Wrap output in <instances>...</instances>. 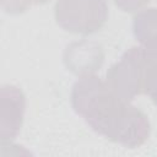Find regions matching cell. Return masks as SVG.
I'll return each mask as SVG.
<instances>
[{"label":"cell","instance_id":"6da1fadb","mask_svg":"<svg viewBox=\"0 0 157 157\" xmlns=\"http://www.w3.org/2000/svg\"><path fill=\"white\" fill-rule=\"evenodd\" d=\"M71 105L92 130L125 147H140L150 136L146 114L93 74L81 76L74 83Z\"/></svg>","mask_w":157,"mask_h":157},{"label":"cell","instance_id":"7a4b0ae2","mask_svg":"<svg viewBox=\"0 0 157 157\" xmlns=\"http://www.w3.org/2000/svg\"><path fill=\"white\" fill-rule=\"evenodd\" d=\"M56 23L65 31L91 34L108 18L107 0H58L54 7Z\"/></svg>","mask_w":157,"mask_h":157},{"label":"cell","instance_id":"3957f363","mask_svg":"<svg viewBox=\"0 0 157 157\" xmlns=\"http://www.w3.org/2000/svg\"><path fill=\"white\" fill-rule=\"evenodd\" d=\"M146 52L142 47H131L119 61L113 64L105 76L108 87L123 99L131 102L144 93Z\"/></svg>","mask_w":157,"mask_h":157},{"label":"cell","instance_id":"277c9868","mask_svg":"<svg viewBox=\"0 0 157 157\" xmlns=\"http://www.w3.org/2000/svg\"><path fill=\"white\" fill-rule=\"evenodd\" d=\"M64 65L77 76L91 75L99 70L104 63V50L97 42L82 39L72 42L64 49Z\"/></svg>","mask_w":157,"mask_h":157},{"label":"cell","instance_id":"5b68a950","mask_svg":"<svg viewBox=\"0 0 157 157\" xmlns=\"http://www.w3.org/2000/svg\"><path fill=\"white\" fill-rule=\"evenodd\" d=\"M25 94L13 85L1 86V121L0 136L2 142L17 136L25 114Z\"/></svg>","mask_w":157,"mask_h":157},{"label":"cell","instance_id":"8992f818","mask_svg":"<svg viewBox=\"0 0 157 157\" xmlns=\"http://www.w3.org/2000/svg\"><path fill=\"white\" fill-rule=\"evenodd\" d=\"M132 32L148 54H157V7L139 11L132 20Z\"/></svg>","mask_w":157,"mask_h":157},{"label":"cell","instance_id":"52a82bcc","mask_svg":"<svg viewBox=\"0 0 157 157\" xmlns=\"http://www.w3.org/2000/svg\"><path fill=\"white\" fill-rule=\"evenodd\" d=\"M144 93L148 94L152 102L157 105V54L146 53Z\"/></svg>","mask_w":157,"mask_h":157},{"label":"cell","instance_id":"ba28073f","mask_svg":"<svg viewBox=\"0 0 157 157\" xmlns=\"http://www.w3.org/2000/svg\"><path fill=\"white\" fill-rule=\"evenodd\" d=\"M50 0H1V7L4 11L11 15H17L27 11L33 5H42Z\"/></svg>","mask_w":157,"mask_h":157},{"label":"cell","instance_id":"9c48e42d","mask_svg":"<svg viewBox=\"0 0 157 157\" xmlns=\"http://www.w3.org/2000/svg\"><path fill=\"white\" fill-rule=\"evenodd\" d=\"M113 1L123 11L132 12L135 10H139L140 7H142L144 5L150 2L151 0H113Z\"/></svg>","mask_w":157,"mask_h":157},{"label":"cell","instance_id":"30bf717a","mask_svg":"<svg viewBox=\"0 0 157 157\" xmlns=\"http://www.w3.org/2000/svg\"><path fill=\"white\" fill-rule=\"evenodd\" d=\"M147 54H148V53H147Z\"/></svg>","mask_w":157,"mask_h":157}]
</instances>
